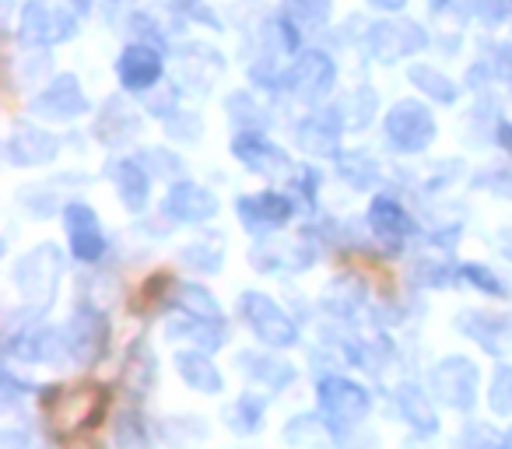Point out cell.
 <instances>
[{"label":"cell","instance_id":"6da1fadb","mask_svg":"<svg viewBox=\"0 0 512 449\" xmlns=\"http://www.w3.org/2000/svg\"><path fill=\"white\" fill-rule=\"evenodd\" d=\"M239 313H242V320H246V327L253 330L267 348H292V344H299V327L292 323V316L274 299H267L264 292L242 295Z\"/></svg>","mask_w":512,"mask_h":449},{"label":"cell","instance_id":"7a4b0ae2","mask_svg":"<svg viewBox=\"0 0 512 449\" xmlns=\"http://www.w3.org/2000/svg\"><path fill=\"white\" fill-rule=\"evenodd\" d=\"M435 116L428 113V106L414 99H404L386 113V137H390V148L400 155H418L428 144L435 141Z\"/></svg>","mask_w":512,"mask_h":449},{"label":"cell","instance_id":"3957f363","mask_svg":"<svg viewBox=\"0 0 512 449\" xmlns=\"http://www.w3.org/2000/svg\"><path fill=\"white\" fill-rule=\"evenodd\" d=\"M316 393H320V411H323V418H327V425H334V428H355V425H362L365 414H369V407H372V400H369V393H365V386L351 383V379H344V376L320 379Z\"/></svg>","mask_w":512,"mask_h":449},{"label":"cell","instance_id":"277c9868","mask_svg":"<svg viewBox=\"0 0 512 449\" xmlns=\"http://www.w3.org/2000/svg\"><path fill=\"white\" fill-rule=\"evenodd\" d=\"M432 390L439 393L442 404H449L453 411H470V407L477 404V365L460 355L446 358L442 365H435Z\"/></svg>","mask_w":512,"mask_h":449},{"label":"cell","instance_id":"5b68a950","mask_svg":"<svg viewBox=\"0 0 512 449\" xmlns=\"http://www.w3.org/2000/svg\"><path fill=\"white\" fill-rule=\"evenodd\" d=\"M64 225H67V239H71V253L81 260V264H95L102 260V253L109 250V239L99 225V214L88 204L74 200V204L64 207Z\"/></svg>","mask_w":512,"mask_h":449},{"label":"cell","instance_id":"8992f818","mask_svg":"<svg viewBox=\"0 0 512 449\" xmlns=\"http://www.w3.org/2000/svg\"><path fill=\"white\" fill-rule=\"evenodd\" d=\"M18 36L29 46H50V43H60V39H71L74 11L67 15L64 8L53 11L43 0H29V8L22 11V32H18Z\"/></svg>","mask_w":512,"mask_h":449},{"label":"cell","instance_id":"52a82bcc","mask_svg":"<svg viewBox=\"0 0 512 449\" xmlns=\"http://www.w3.org/2000/svg\"><path fill=\"white\" fill-rule=\"evenodd\" d=\"M60 250L43 246V250L29 253V257L18 264V288L29 295L39 306H50L53 292H57V278H60Z\"/></svg>","mask_w":512,"mask_h":449},{"label":"cell","instance_id":"ba28073f","mask_svg":"<svg viewBox=\"0 0 512 449\" xmlns=\"http://www.w3.org/2000/svg\"><path fill=\"white\" fill-rule=\"evenodd\" d=\"M232 155L239 158L249 172H260V176H281V172L292 169L288 151L278 148L274 141H267L260 130H242L232 141Z\"/></svg>","mask_w":512,"mask_h":449},{"label":"cell","instance_id":"9c48e42d","mask_svg":"<svg viewBox=\"0 0 512 449\" xmlns=\"http://www.w3.org/2000/svg\"><path fill=\"white\" fill-rule=\"evenodd\" d=\"M64 337H67V348H71L74 362L92 365L95 358L106 351L109 323H106V316L95 313V309H78V313H74V320L67 323Z\"/></svg>","mask_w":512,"mask_h":449},{"label":"cell","instance_id":"30bf717a","mask_svg":"<svg viewBox=\"0 0 512 449\" xmlns=\"http://www.w3.org/2000/svg\"><path fill=\"white\" fill-rule=\"evenodd\" d=\"M235 211H239L242 225H246L249 232H267V229H281V225L292 218L295 204H292V197H285V193L264 190V193H249V197H242L239 204H235Z\"/></svg>","mask_w":512,"mask_h":449},{"label":"cell","instance_id":"8fae6325","mask_svg":"<svg viewBox=\"0 0 512 449\" xmlns=\"http://www.w3.org/2000/svg\"><path fill=\"white\" fill-rule=\"evenodd\" d=\"M88 109L85 92L78 88V78L74 74H60L57 81H50L46 92H39L32 99V113L46 116V120H74Z\"/></svg>","mask_w":512,"mask_h":449},{"label":"cell","instance_id":"7c38bea8","mask_svg":"<svg viewBox=\"0 0 512 449\" xmlns=\"http://www.w3.org/2000/svg\"><path fill=\"white\" fill-rule=\"evenodd\" d=\"M425 46V32L414 22H376L369 32V50L376 53L383 64L400 57H411Z\"/></svg>","mask_w":512,"mask_h":449},{"label":"cell","instance_id":"4fadbf2b","mask_svg":"<svg viewBox=\"0 0 512 449\" xmlns=\"http://www.w3.org/2000/svg\"><path fill=\"white\" fill-rule=\"evenodd\" d=\"M162 67V53L144 43L127 46L120 53V60H116V74H120V85L127 92H151L158 85V78H162Z\"/></svg>","mask_w":512,"mask_h":449},{"label":"cell","instance_id":"5bb4252c","mask_svg":"<svg viewBox=\"0 0 512 449\" xmlns=\"http://www.w3.org/2000/svg\"><path fill=\"white\" fill-rule=\"evenodd\" d=\"M334 81H337L334 60L320 50H309V53H302V60L292 71V92L299 95L302 102H316V99H323V95H330Z\"/></svg>","mask_w":512,"mask_h":449},{"label":"cell","instance_id":"9a60e30c","mask_svg":"<svg viewBox=\"0 0 512 449\" xmlns=\"http://www.w3.org/2000/svg\"><path fill=\"white\" fill-rule=\"evenodd\" d=\"M165 214L176 221H190V225H200V221L214 218L218 214V200H214L211 190L197 183H176L169 193H165Z\"/></svg>","mask_w":512,"mask_h":449},{"label":"cell","instance_id":"2e32d148","mask_svg":"<svg viewBox=\"0 0 512 449\" xmlns=\"http://www.w3.org/2000/svg\"><path fill=\"white\" fill-rule=\"evenodd\" d=\"M341 116L337 109L330 113H313L295 127V141L302 144V151L316 158H334L337 155V141H341Z\"/></svg>","mask_w":512,"mask_h":449},{"label":"cell","instance_id":"e0dca14e","mask_svg":"<svg viewBox=\"0 0 512 449\" xmlns=\"http://www.w3.org/2000/svg\"><path fill=\"white\" fill-rule=\"evenodd\" d=\"M8 158L15 165H46L57 158V137L32 123H18L8 137Z\"/></svg>","mask_w":512,"mask_h":449},{"label":"cell","instance_id":"ac0fdd59","mask_svg":"<svg viewBox=\"0 0 512 449\" xmlns=\"http://www.w3.org/2000/svg\"><path fill=\"white\" fill-rule=\"evenodd\" d=\"M369 229L376 232L386 246L397 250V246L404 243V236H411L414 225H411V218H407V211L393 197H376L369 207Z\"/></svg>","mask_w":512,"mask_h":449},{"label":"cell","instance_id":"d6986e66","mask_svg":"<svg viewBox=\"0 0 512 449\" xmlns=\"http://www.w3.org/2000/svg\"><path fill=\"white\" fill-rule=\"evenodd\" d=\"M109 179L116 183V190H120L123 204L130 207V211H144V204H148V169H144L141 158H123V162H113L109 165Z\"/></svg>","mask_w":512,"mask_h":449},{"label":"cell","instance_id":"ffe728a7","mask_svg":"<svg viewBox=\"0 0 512 449\" xmlns=\"http://www.w3.org/2000/svg\"><path fill=\"white\" fill-rule=\"evenodd\" d=\"M176 369L197 393H221V372L204 351H179Z\"/></svg>","mask_w":512,"mask_h":449},{"label":"cell","instance_id":"44dd1931","mask_svg":"<svg viewBox=\"0 0 512 449\" xmlns=\"http://www.w3.org/2000/svg\"><path fill=\"white\" fill-rule=\"evenodd\" d=\"M397 407H400V414H404V421L414 428V432H421V435L439 432V418H435L432 404L421 397V390L414 383H404L397 390Z\"/></svg>","mask_w":512,"mask_h":449},{"label":"cell","instance_id":"7402d4cb","mask_svg":"<svg viewBox=\"0 0 512 449\" xmlns=\"http://www.w3.org/2000/svg\"><path fill=\"white\" fill-rule=\"evenodd\" d=\"M239 365L246 376H253V383H267V386H288L295 379V369L288 362H278L271 355H256V351H242Z\"/></svg>","mask_w":512,"mask_h":449},{"label":"cell","instance_id":"603a6c76","mask_svg":"<svg viewBox=\"0 0 512 449\" xmlns=\"http://www.w3.org/2000/svg\"><path fill=\"white\" fill-rule=\"evenodd\" d=\"M460 330L470 337V341L481 344L484 351H491V355H498V351L505 348V323L498 320V316L463 313V316H460Z\"/></svg>","mask_w":512,"mask_h":449},{"label":"cell","instance_id":"cb8c5ba5","mask_svg":"<svg viewBox=\"0 0 512 449\" xmlns=\"http://www.w3.org/2000/svg\"><path fill=\"white\" fill-rule=\"evenodd\" d=\"M169 334L190 337V341L200 344L204 351H214V348L225 344V323L221 320H200V316H197V323H193V316H190V320H172Z\"/></svg>","mask_w":512,"mask_h":449},{"label":"cell","instance_id":"d4e9b609","mask_svg":"<svg viewBox=\"0 0 512 449\" xmlns=\"http://www.w3.org/2000/svg\"><path fill=\"white\" fill-rule=\"evenodd\" d=\"M176 306L183 309L186 316H200V320H221V309L214 302V295L207 292L204 285H179L176 292Z\"/></svg>","mask_w":512,"mask_h":449},{"label":"cell","instance_id":"484cf974","mask_svg":"<svg viewBox=\"0 0 512 449\" xmlns=\"http://www.w3.org/2000/svg\"><path fill=\"white\" fill-rule=\"evenodd\" d=\"M411 81L421 88V92L428 95V99H435V102H456V88H453V81H449L442 71H435V67H428V64H414V67H411Z\"/></svg>","mask_w":512,"mask_h":449},{"label":"cell","instance_id":"4316f807","mask_svg":"<svg viewBox=\"0 0 512 449\" xmlns=\"http://www.w3.org/2000/svg\"><path fill=\"white\" fill-rule=\"evenodd\" d=\"M337 172H341L355 190H365V186H372L379 179L376 162H372L369 155H362V151H355V155H337Z\"/></svg>","mask_w":512,"mask_h":449},{"label":"cell","instance_id":"83f0119b","mask_svg":"<svg viewBox=\"0 0 512 449\" xmlns=\"http://www.w3.org/2000/svg\"><path fill=\"white\" fill-rule=\"evenodd\" d=\"M113 123V130H106L102 137H109V144H120V141H127L130 134L137 130V116H134V109H127L123 102H109L106 106V113H102V120H99V127H109Z\"/></svg>","mask_w":512,"mask_h":449},{"label":"cell","instance_id":"f1b7e54d","mask_svg":"<svg viewBox=\"0 0 512 449\" xmlns=\"http://www.w3.org/2000/svg\"><path fill=\"white\" fill-rule=\"evenodd\" d=\"M285 15L292 18L299 29H320L330 18V0H288Z\"/></svg>","mask_w":512,"mask_h":449},{"label":"cell","instance_id":"f546056e","mask_svg":"<svg viewBox=\"0 0 512 449\" xmlns=\"http://www.w3.org/2000/svg\"><path fill=\"white\" fill-rule=\"evenodd\" d=\"M260 414H264V404L253 397H239L232 407H228V425L235 428V432H256L260 428Z\"/></svg>","mask_w":512,"mask_h":449},{"label":"cell","instance_id":"4dcf8cb0","mask_svg":"<svg viewBox=\"0 0 512 449\" xmlns=\"http://www.w3.org/2000/svg\"><path fill=\"white\" fill-rule=\"evenodd\" d=\"M491 411L495 414H505L509 418L512 414V365H498L495 379H491Z\"/></svg>","mask_w":512,"mask_h":449},{"label":"cell","instance_id":"1f68e13d","mask_svg":"<svg viewBox=\"0 0 512 449\" xmlns=\"http://www.w3.org/2000/svg\"><path fill=\"white\" fill-rule=\"evenodd\" d=\"M116 446L120 449H148V435H144L141 421H137L130 411H123L120 421H116Z\"/></svg>","mask_w":512,"mask_h":449},{"label":"cell","instance_id":"d6a6232c","mask_svg":"<svg viewBox=\"0 0 512 449\" xmlns=\"http://www.w3.org/2000/svg\"><path fill=\"white\" fill-rule=\"evenodd\" d=\"M463 446L467 449H512L509 439L502 432H495L491 425H467L463 432Z\"/></svg>","mask_w":512,"mask_h":449},{"label":"cell","instance_id":"836d02e7","mask_svg":"<svg viewBox=\"0 0 512 449\" xmlns=\"http://www.w3.org/2000/svg\"><path fill=\"white\" fill-rule=\"evenodd\" d=\"M460 278H467L470 285H474V288H481V292H488V295H498V299H502V295H509V288H505L502 281H498L495 274L488 271V267H477V264H463V267H460Z\"/></svg>","mask_w":512,"mask_h":449},{"label":"cell","instance_id":"e575fe53","mask_svg":"<svg viewBox=\"0 0 512 449\" xmlns=\"http://www.w3.org/2000/svg\"><path fill=\"white\" fill-rule=\"evenodd\" d=\"M495 71L502 78H512V46H498V60H495Z\"/></svg>","mask_w":512,"mask_h":449},{"label":"cell","instance_id":"d590c367","mask_svg":"<svg viewBox=\"0 0 512 449\" xmlns=\"http://www.w3.org/2000/svg\"><path fill=\"white\" fill-rule=\"evenodd\" d=\"M498 144L512 155V123H498Z\"/></svg>","mask_w":512,"mask_h":449},{"label":"cell","instance_id":"8d00e7d4","mask_svg":"<svg viewBox=\"0 0 512 449\" xmlns=\"http://www.w3.org/2000/svg\"><path fill=\"white\" fill-rule=\"evenodd\" d=\"M64 8L74 11V15H88V11H92V0H64Z\"/></svg>","mask_w":512,"mask_h":449},{"label":"cell","instance_id":"74e56055","mask_svg":"<svg viewBox=\"0 0 512 449\" xmlns=\"http://www.w3.org/2000/svg\"><path fill=\"white\" fill-rule=\"evenodd\" d=\"M376 8H383V11H400L407 4V0H372Z\"/></svg>","mask_w":512,"mask_h":449}]
</instances>
